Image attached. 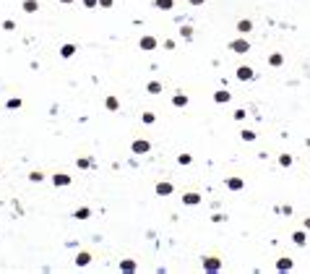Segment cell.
Here are the masks:
<instances>
[{
	"instance_id": "1",
	"label": "cell",
	"mask_w": 310,
	"mask_h": 274,
	"mask_svg": "<svg viewBox=\"0 0 310 274\" xmlns=\"http://www.w3.org/2000/svg\"><path fill=\"white\" fill-rule=\"evenodd\" d=\"M146 149H149V144H146V141H143V144H141V141L136 144V152H146Z\"/></svg>"
},
{
	"instance_id": "2",
	"label": "cell",
	"mask_w": 310,
	"mask_h": 274,
	"mask_svg": "<svg viewBox=\"0 0 310 274\" xmlns=\"http://www.w3.org/2000/svg\"><path fill=\"white\" fill-rule=\"evenodd\" d=\"M250 76V68H240V78H248Z\"/></svg>"
},
{
	"instance_id": "3",
	"label": "cell",
	"mask_w": 310,
	"mask_h": 274,
	"mask_svg": "<svg viewBox=\"0 0 310 274\" xmlns=\"http://www.w3.org/2000/svg\"><path fill=\"white\" fill-rule=\"evenodd\" d=\"M159 5H162V8H169V5H172V0H159Z\"/></svg>"
}]
</instances>
